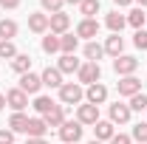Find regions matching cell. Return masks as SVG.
Instances as JSON below:
<instances>
[{
  "mask_svg": "<svg viewBox=\"0 0 147 144\" xmlns=\"http://www.w3.org/2000/svg\"><path fill=\"white\" fill-rule=\"evenodd\" d=\"M0 144H14V133L11 130H0Z\"/></svg>",
  "mask_w": 147,
  "mask_h": 144,
  "instance_id": "36",
  "label": "cell"
},
{
  "mask_svg": "<svg viewBox=\"0 0 147 144\" xmlns=\"http://www.w3.org/2000/svg\"><path fill=\"white\" fill-rule=\"evenodd\" d=\"M6 108V93H0V110Z\"/></svg>",
  "mask_w": 147,
  "mask_h": 144,
  "instance_id": "40",
  "label": "cell"
},
{
  "mask_svg": "<svg viewBox=\"0 0 147 144\" xmlns=\"http://www.w3.org/2000/svg\"><path fill=\"white\" fill-rule=\"evenodd\" d=\"M82 99H85V88L79 82H62V88H59V102L62 105H79Z\"/></svg>",
  "mask_w": 147,
  "mask_h": 144,
  "instance_id": "1",
  "label": "cell"
},
{
  "mask_svg": "<svg viewBox=\"0 0 147 144\" xmlns=\"http://www.w3.org/2000/svg\"><path fill=\"white\" fill-rule=\"evenodd\" d=\"M65 3H76V6H79V3H82V0H65Z\"/></svg>",
  "mask_w": 147,
  "mask_h": 144,
  "instance_id": "42",
  "label": "cell"
},
{
  "mask_svg": "<svg viewBox=\"0 0 147 144\" xmlns=\"http://www.w3.org/2000/svg\"><path fill=\"white\" fill-rule=\"evenodd\" d=\"M144 23H147L144 9H133V11H127V26H133L136 31H139V28H144Z\"/></svg>",
  "mask_w": 147,
  "mask_h": 144,
  "instance_id": "28",
  "label": "cell"
},
{
  "mask_svg": "<svg viewBox=\"0 0 147 144\" xmlns=\"http://www.w3.org/2000/svg\"><path fill=\"white\" fill-rule=\"evenodd\" d=\"M102 57H105V45H99L96 40L85 42V59H88V62H99Z\"/></svg>",
  "mask_w": 147,
  "mask_h": 144,
  "instance_id": "22",
  "label": "cell"
},
{
  "mask_svg": "<svg viewBox=\"0 0 147 144\" xmlns=\"http://www.w3.org/2000/svg\"><path fill=\"white\" fill-rule=\"evenodd\" d=\"M139 3V9H147V0H136Z\"/></svg>",
  "mask_w": 147,
  "mask_h": 144,
  "instance_id": "41",
  "label": "cell"
},
{
  "mask_svg": "<svg viewBox=\"0 0 147 144\" xmlns=\"http://www.w3.org/2000/svg\"><path fill=\"white\" fill-rule=\"evenodd\" d=\"M99 6H102L99 0H82V3H79V14H82L85 20H96V14H99Z\"/></svg>",
  "mask_w": 147,
  "mask_h": 144,
  "instance_id": "23",
  "label": "cell"
},
{
  "mask_svg": "<svg viewBox=\"0 0 147 144\" xmlns=\"http://www.w3.org/2000/svg\"><path fill=\"white\" fill-rule=\"evenodd\" d=\"M26 127H28V116H26V113H11L9 130H11V133H26Z\"/></svg>",
  "mask_w": 147,
  "mask_h": 144,
  "instance_id": "26",
  "label": "cell"
},
{
  "mask_svg": "<svg viewBox=\"0 0 147 144\" xmlns=\"http://www.w3.org/2000/svg\"><path fill=\"white\" fill-rule=\"evenodd\" d=\"M20 90H26L28 96L31 93H40V88H42V79H40V73H34V71H28V73H23L20 76V85H17Z\"/></svg>",
  "mask_w": 147,
  "mask_h": 144,
  "instance_id": "10",
  "label": "cell"
},
{
  "mask_svg": "<svg viewBox=\"0 0 147 144\" xmlns=\"http://www.w3.org/2000/svg\"><path fill=\"white\" fill-rule=\"evenodd\" d=\"M105 26L110 28V34H122V28L127 26V14H119V11H110L105 17Z\"/></svg>",
  "mask_w": 147,
  "mask_h": 144,
  "instance_id": "17",
  "label": "cell"
},
{
  "mask_svg": "<svg viewBox=\"0 0 147 144\" xmlns=\"http://www.w3.org/2000/svg\"><path fill=\"white\" fill-rule=\"evenodd\" d=\"M11 71L20 73V76L28 73V71H31V57H28V54H17L14 59H11Z\"/></svg>",
  "mask_w": 147,
  "mask_h": 144,
  "instance_id": "24",
  "label": "cell"
},
{
  "mask_svg": "<svg viewBox=\"0 0 147 144\" xmlns=\"http://www.w3.org/2000/svg\"><path fill=\"white\" fill-rule=\"evenodd\" d=\"M54 108H57V102L51 99V96H37V99H34V110L40 113V116H45V113H51Z\"/></svg>",
  "mask_w": 147,
  "mask_h": 144,
  "instance_id": "27",
  "label": "cell"
},
{
  "mask_svg": "<svg viewBox=\"0 0 147 144\" xmlns=\"http://www.w3.org/2000/svg\"><path fill=\"white\" fill-rule=\"evenodd\" d=\"M108 113H110V122H113V124H127L130 116H133V110H130L127 105H122V102H113Z\"/></svg>",
  "mask_w": 147,
  "mask_h": 144,
  "instance_id": "11",
  "label": "cell"
},
{
  "mask_svg": "<svg viewBox=\"0 0 147 144\" xmlns=\"http://www.w3.org/2000/svg\"><path fill=\"white\" fill-rule=\"evenodd\" d=\"M88 144H105V141H96V139H93V141H88Z\"/></svg>",
  "mask_w": 147,
  "mask_h": 144,
  "instance_id": "43",
  "label": "cell"
},
{
  "mask_svg": "<svg viewBox=\"0 0 147 144\" xmlns=\"http://www.w3.org/2000/svg\"><path fill=\"white\" fill-rule=\"evenodd\" d=\"M40 6H42V11L51 17V14H57V11H62L65 0H40Z\"/></svg>",
  "mask_w": 147,
  "mask_h": 144,
  "instance_id": "33",
  "label": "cell"
},
{
  "mask_svg": "<svg viewBox=\"0 0 147 144\" xmlns=\"http://www.w3.org/2000/svg\"><path fill=\"white\" fill-rule=\"evenodd\" d=\"M113 3H116V6H130L133 0H113Z\"/></svg>",
  "mask_w": 147,
  "mask_h": 144,
  "instance_id": "39",
  "label": "cell"
},
{
  "mask_svg": "<svg viewBox=\"0 0 147 144\" xmlns=\"http://www.w3.org/2000/svg\"><path fill=\"white\" fill-rule=\"evenodd\" d=\"M42 51H45V54H57V51H59V37L48 31V34L42 37Z\"/></svg>",
  "mask_w": 147,
  "mask_h": 144,
  "instance_id": "29",
  "label": "cell"
},
{
  "mask_svg": "<svg viewBox=\"0 0 147 144\" xmlns=\"http://www.w3.org/2000/svg\"><path fill=\"white\" fill-rule=\"evenodd\" d=\"M116 90H119V96H136V93H142V79H136V76H119V82H116Z\"/></svg>",
  "mask_w": 147,
  "mask_h": 144,
  "instance_id": "7",
  "label": "cell"
},
{
  "mask_svg": "<svg viewBox=\"0 0 147 144\" xmlns=\"http://www.w3.org/2000/svg\"><path fill=\"white\" fill-rule=\"evenodd\" d=\"M17 31H20V26L14 20H0V40H11V42H14Z\"/></svg>",
  "mask_w": 147,
  "mask_h": 144,
  "instance_id": "25",
  "label": "cell"
},
{
  "mask_svg": "<svg viewBox=\"0 0 147 144\" xmlns=\"http://www.w3.org/2000/svg\"><path fill=\"white\" fill-rule=\"evenodd\" d=\"M45 133H48V124H45L42 116L28 119V127H26V136H28V139H45Z\"/></svg>",
  "mask_w": 147,
  "mask_h": 144,
  "instance_id": "13",
  "label": "cell"
},
{
  "mask_svg": "<svg viewBox=\"0 0 147 144\" xmlns=\"http://www.w3.org/2000/svg\"><path fill=\"white\" fill-rule=\"evenodd\" d=\"M6 105L14 110V113H23L26 105H28V93H26V90H20V88L6 90Z\"/></svg>",
  "mask_w": 147,
  "mask_h": 144,
  "instance_id": "5",
  "label": "cell"
},
{
  "mask_svg": "<svg viewBox=\"0 0 147 144\" xmlns=\"http://www.w3.org/2000/svg\"><path fill=\"white\" fill-rule=\"evenodd\" d=\"M127 108L133 110V113H142V110H147V96H144V93H136V96H130Z\"/></svg>",
  "mask_w": 147,
  "mask_h": 144,
  "instance_id": "32",
  "label": "cell"
},
{
  "mask_svg": "<svg viewBox=\"0 0 147 144\" xmlns=\"http://www.w3.org/2000/svg\"><path fill=\"white\" fill-rule=\"evenodd\" d=\"M76 122H79V124L85 127V124H96V122H99V108H96V105H88V102H85V105H79V108H76Z\"/></svg>",
  "mask_w": 147,
  "mask_h": 144,
  "instance_id": "8",
  "label": "cell"
},
{
  "mask_svg": "<svg viewBox=\"0 0 147 144\" xmlns=\"http://www.w3.org/2000/svg\"><path fill=\"white\" fill-rule=\"evenodd\" d=\"M93 133H96V141H110V139H113V136H116V130H113V122H102V119H99V122H96V124H93Z\"/></svg>",
  "mask_w": 147,
  "mask_h": 144,
  "instance_id": "18",
  "label": "cell"
},
{
  "mask_svg": "<svg viewBox=\"0 0 147 144\" xmlns=\"http://www.w3.org/2000/svg\"><path fill=\"white\" fill-rule=\"evenodd\" d=\"M122 51H125V37L122 34H110L108 40H105V54H110L116 59V57H122Z\"/></svg>",
  "mask_w": 147,
  "mask_h": 144,
  "instance_id": "16",
  "label": "cell"
},
{
  "mask_svg": "<svg viewBox=\"0 0 147 144\" xmlns=\"http://www.w3.org/2000/svg\"><path fill=\"white\" fill-rule=\"evenodd\" d=\"M57 133H59V141H62V144H76L79 139H82V124H79V122H68V119H65V124L59 127Z\"/></svg>",
  "mask_w": 147,
  "mask_h": 144,
  "instance_id": "4",
  "label": "cell"
},
{
  "mask_svg": "<svg viewBox=\"0 0 147 144\" xmlns=\"http://www.w3.org/2000/svg\"><path fill=\"white\" fill-rule=\"evenodd\" d=\"M26 144H48V141H45V139H28Z\"/></svg>",
  "mask_w": 147,
  "mask_h": 144,
  "instance_id": "38",
  "label": "cell"
},
{
  "mask_svg": "<svg viewBox=\"0 0 147 144\" xmlns=\"http://www.w3.org/2000/svg\"><path fill=\"white\" fill-rule=\"evenodd\" d=\"M28 28H31L34 34H48V14H45V11L28 14Z\"/></svg>",
  "mask_w": 147,
  "mask_h": 144,
  "instance_id": "15",
  "label": "cell"
},
{
  "mask_svg": "<svg viewBox=\"0 0 147 144\" xmlns=\"http://www.w3.org/2000/svg\"><path fill=\"white\" fill-rule=\"evenodd\" d=\"M20 0H0V9H17Z\"/></svg>",
  "mask_w": 147,
  "mask_h": 144,
  "instance_id": "37",
  "label": "cell"
},
{
  "mask_svg": "<svg viewBox=\"0 0 147 144\" xmlns=\"http://www.w3.org/2000/svg\"><path fill=\"white\" fill-rule=\"evenodd\" d=\"M105 99H108V88L102 85V82H96V85H88L85 88V102L88 105H105Z\"/></svg>",
  "mask_w": 147,
  "mask_h": 144,
  "instance_id": "9",
  "label": "cell"
},
{
  "mask_svg": "<svg viewBox=\"0 0 147 144\" xmlns=\"http://www.w3.org/2000/svg\"><path fill=\"white\" fill-rule=\"evenodd\" d=\"M130 139L136 144H147V122H139V124H133V133H130Z\"/></svg>",
  "mask_w": 147,
  "mask_h": 144,
  "instance_id": "31",
  "label": "cell"
},
{
  "mask_svg": "<svg viewBox=\"0 0 147 144\" xmlns=\"http://www.w3.org/2000/svg\"><path fill=\"white\" fill-rule=\"evenodd\" d=\"M110 144H133V139H130L127 133H116V136L110 139Z\"/></svg>",
  "mask_w": 147,
  "mask_h": 144,
  "instance_id": "35",
  "label": "cell"
},
{
  "mask_svg": "<svg viewBox=\"0 0 147 144\" xmlns=\"http://www.w3.org/2000/svg\"><path fill=\"white\" fill-rule=\"evenodd\" d=\"M96 34H99V23L96 20H79V26H76V37H82V40H96Z\"/></svg>",
  "mask_w": 147,
  "mask_h": 144,
  "instance_id": "12",
  "label": "cell"
},
{
  "mask_svg": "<svg viewBox=\"0 0 147 144\" xmlns=\"http://www.w3.org/2000/svg\"><path fill=\"white\" fill-rule=\"evenodd\" d=\"M133 45H136L139 51H147V28H139V31L133 34Z\"/></svg>",
  "mask_w": 147,
  "mask_h": 144,
  "instance_id": "34",
  "label": "cell"
},
{
  "mask_svg": "<svg viewBox=\"0 0 147 144\" xmlns=\"http://www.w3.org/2000/svg\"><path fill=\"white\" fill-rule=\"evenodd\" d=\"M42 119H45V124H48V130H51V127H57V130H59V127L65 124V108H62V105H57V108L51 110V113H45Z\"/></svg>",
  "mask_w": 147,
  "mask_h": 144,
  "instance_id": "19",
  "label": "cell"
},
{
  "mask_svg": "<svg viewBox=\"0 0 147 144\" xmlns=\"http://www.w3.org/2000/svg\"><path fill=\"white\" fill-rule=\"evenodd\" d=\"M76 48H79V37L76 34L68 31V34L59 37V51H62V54H76Z\"/></svg>",
  "mask_w": 147,
  "mask_h": 144,
  "instance_id": "21",
  "label": "cell"
},
{
  "mask_svg": "<svg viewBox=\"0 0 147 144\" xmlns=\"http://www.w3.org/2000/svg\"><path fill=\"white\" fill-rule=\"evenodd\" d=\"M59 144H62V141H59Z\"/></svg>",
  "mask_w": 147,
  "mask_h": 144,
  "instance_id": "45",
  "label": "cell"
},
{
  "mask_svg": "<svg viewBox=\"0 0 147 144\" xmlns=\"http://www.w3.org/2000/svg\"><path fill=\"white\" fill-rule=\"evenodd\" d=\"M17 57V45L11 40H0V59H14Z\"/></svg>",
  "mask_w": 147,
  "mask_h": 144,
  "instance_id": "30",
  "label": "cell"
},
{
  "mask_svg": "<svg viewBox=\"0 0 147 144\" xmlns=\"http://www.w3.org/2000/svg\"><path fill=\"white\" fill-rule=\"evenodd\" d=\"M79 65H82V62H79L74 54H62V57H59V62H57L59 73H76V71H79Z\"/></svg>",
  "mask_w": 147,
  "mask_h": 144,
  "instance_id": "20",
  "label": "cell"
},
{
  "mask_svg": "<svg viewBox=\"0 0 147 144\" xmlns=\"http://www.w3.org/2000/svg\"><path fill=\"white\" fill-rule=\"evenodd\" d=\"M136 68H139V59L130 57V54H122V57L113 59V71H116V76H133Z\"/></svg>",
  "mask_w": 147,
  "mask_h": 144,
  "instance_id": "3",
  "label": "cell"
},
{
  "mask_svg": "<svg viewBox=\"0 0 147 144\" xmlns=\"http://www.w3.org/2000/svg\"><path fill=\"white\" fill-rule=\"evenodd\" d=\"M0 11H3V9H0Z\"/></svg>",
  "mask_w": 147,
  "mask_h": 144,
  "instance_id": "44",
  "label": "cell"
},
{
  "mask_svg": "<svg viewBox=\"0 0 147 144\" xmlns=\"http://www.w3.org/2000/svg\"><path fill=\"white\" fill-rule=\"evenodd\" d=\"M40 79H42V88H62V73H59V68H45V71L40 73Z\"/></svg>",
  "mask_w": 147,
  "mask_h": 144,
  "instance_id": "14",
  "label": "cell"
},
{
  "mask_svg": "<svg viewBox=\"0 0 147 144\" xmlns=\"http://www.w3.org/2000/svg\"><path fill=\"white\" fill-rule=\"evenodd\" d=\"M99 79H102L99 62H82V65H79V71H76V82H79V85H96Z\"/></svg>",
  "mask_w": 147,
  "mask_h": 144,
  "instance_id": "2",
  "label": "cell"
},
{
  "mask_svg": "<svg viewBox=\"0 0 147 144\" xmlns=\"http://www.w3.org/2000/svg\"><path fill=\"white\" fill-rule=\"evenodd\" d=\"M68 28H71V17H68L65 11H57V14L48 17V31H51V34L62 37V34H68Z\"/></svg>",
  "mask_w": 147,
  "mask_h": 144,
  "instance_id": "6",
  "label": "cell"
}]
</instances>
